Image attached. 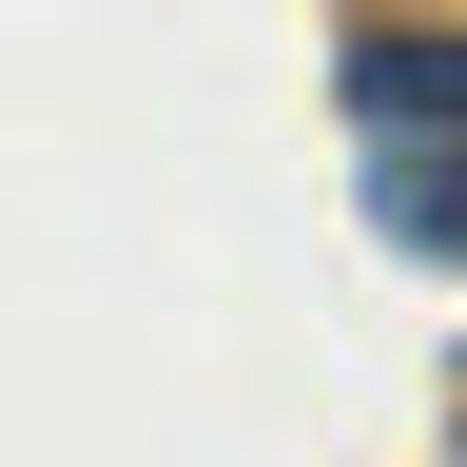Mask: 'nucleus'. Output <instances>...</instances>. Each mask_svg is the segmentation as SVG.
Wrapping results in <instances>:
<instances>
[{"label": "nucleus", "mask_w": 467, "mask_h": 467, "mask_svg": "<svg viewBox=\"0 0 467 467\" xmlns=\"http://www.w3.org/2000/svg\"><path fill=\"white\" fill-rule=\"evenodd\" d=\"M350 117L370 137H467V39H350Z\"/></svg>", "instance_id": "f257e3e1"}]
</instances>
